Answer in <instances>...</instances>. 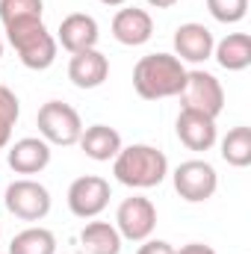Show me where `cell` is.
<instances>
[{
  "label": "cell",
  "mask_w": 251,
  "mask_h": 254,
  "mask_svg": "<svg viewBox=\"0 0 251 254\" xmlns=\"http://www.w3.org/2000/svg\"><path fill=\"white\" fill-rule=\"evenodd\" d=\"M187 86V68L175 54H148L133 68V89L142 101L178 98Z\"/></svg>",
  "instance_id": "obj_1"
},
{
  "label": "cell",
  "mask_w": 251,
  "mask_h": 254,
  "mask_svg": "<svg viewBox=\"0 0 251 254\" xmlns=\"http://www.w3.org/2000/svg\"><path fill=\"white\" fill-rule=\"evenodd\" d=\"M113 175L130 190H154L169 178V157L154 145H127L113 160Z\"/></svg>",
  "instance_id": "obj_2"
},
{
  "label": "cell",
  "mask_w": 251,
  "mask_h": 254,
  "mask_svg": "<svg viewBox=\"0 0 251 254\" xmlns=\"http://www.w3.org/2000/svg\"><path fill=\"white\" fill-rule=\"evenodd\" d=\"M3 30H6V39L15 48V54H18V60H21L24 68H30V71H48L51 65L57 63V39L48 33V27H45L42 18L21 21V24L3 27Z\"/></svg>",
  "instance_id": "obj_3"
},
{
  "label": "cell",
  "mask_w": 251,
  "mask_h": 254,
  "mask_svg": "<svg viewBox=\"0 0 251 254\" xmlns=\"http://www.w3.org/2000/svg\"><path fill=\"white\" fill-rule=\"evenodd\" d=\"M36 127H39V136L48 142V145H77L80 142V133H83V119L80 113L63 104V101H48L42 104L39 116H36Z\"/></svg>",
  "instance_id": "obj_4"
},
{
  "label": "cell",
  "mask_w": 251,
  "mask_h": 254,
  "mask_svg": "<svg viewBox=\"0 0 251 254\" xmlns=\"http://www.w3.org/2000/svg\"><path fill=\"white\" fill-rule=\"evenodd\" d=\"M3 204L21 222H42L51 213L54 201H51V192H48L45 184H39L33 178H18V181H12L6 187Z\"/></svg>",
  "instance_id": "obj_5"
},
{
  "label": "cell",
  "mask_w": 251,
  "mask_h": 254,
  "mask_svg": "<svg viewBox=\"0 0 251 254\" xmlns=\"http://www.w3.org/2000/svg\"><path fill=\"white\" fill-rule=\"evenodd\" d=\"M178 98H181V110H195V113H204L210 119H219L222 110H225L222 83L216 80V74L201 71V68L187 71V86Z\"/></svg>",
  "instance_id": "obj_6"
},
{
  "label": "cell",
  "mask_w": 251,
  "mask_h": 254,
  "mask_svg": "<svg viewBox=\"0 0 251 254\" xmlns=\"http://www.w3.org/2000/svg\"><path fill=\"white\" fill-rule=\"evenodd\" d=\"M172 181H175V192L184 201H189V204H204L219 190V175H216V169L207 160H187V163H181L175 169Z\"/></svg>",
  "instance_id": "obj_7"
},
{
  "label": "cell",
  "mask_w": 251,
  "mask_h": 254,
  "mask_svg": "<svg viewBox=\"0 0 251 254\" xmlns=\"http://www.w3.org/2000/svg\"><path fill=\"white\" fill-rule=\"evenodd\" d=\"M157 228V207L145 195H130L116 210V231L127 243H142Z\"/></svg>",
  "instance_id": "obj_8"
},
{
  "label": "cell",
  "mask_w": 251,
  "mask_h": 254,
  "mask_svg": "<svg viewBox=\"0 0 251 254\" xmlns=\"http://www.w3.org/2000/svg\"><path fill=\"white\" fill-rule=\"evenodd\" d=\"M113 198L110 181L101 175H83L68 187V210L77 219H98Z\"/></svg>",
  "instance_id": "obj_9"
},
{
  "label": "cell",
  "mask_w": 251,
  "mask_h": 254,
  "mask_svg": "<svg viewBox=\"0 0 251 254\" xmlns=\"http://www.w3.org/2000/svg\"><path fill=\"white\" fill-rule=\"evenodd\" d=\"M154 36V18L148 9L139 6H125L113 15V39L125 48H139L151 42Z\"/></svg>",
  "instance_id": "obj_10"
},
{
  "label": "cell",
  "mask_w": 251,
  "mask_h": 254,
  "mask_svg": "<svg viewBox=\"0 0 251 254\" xmlns=\"http://www.w3.org/2000/svg\"><path fill=\"white\" fill-rule=\"evenodd\" d=\"M98 39H101V27L86 12H71V15H65L60 21L57 45H63L68 54H80V51L98 48Z\"/></svg>",
  "instance_id": "obj_11"
},
{
  "label": "cell",
  "mask_w": 251,
  "mask_h": 254,
  "mask_svg": "<svg viewBox=\"0 0 251 254\" xmlns=\"http://www.w3.org/2000/svg\"><path fill=\"white\" fill-rule=\"evenodd\" d=\"M6 163L15 175H39L51 166V145L42 136H24L15 145H9Z\"/></svg>",
  "instance_id": "obj_12"
},
{
  "label": "cell",
  "mask_w": 251,
  "mask_h": 254,
  "mask_svg": "<svg viewBox=\"0 0 251 254\" xmlns=\"http://www.w3.org/2000/svg\"><path fill=\"white\" fill-rule=\"evenodd\" d=\"M213 48H216V39L213 33L198 24V21H189V24H181L175 30V57L181 63H207L213 57Z\"/></svg>",
  "instance_id": "obj_13"
},
{
  "label": "cell",
  "mask_w": 251,
  "mask_h": 254,
  "mask_svg": "<svg viewBox=\"0 0 251 254\" xmlns=\"http://www.w3.org/2000/svg\"><path fill=\"white\" fill-rule=\"evenodd\" d=\"M107 77H110V60L98 48L71 54V60H68V80L77 89H98V86L107 83Z\"/></svg>",
  "instance_id": "obj_14"
},
{
  "label": "cell",
  "mask_w": 251,
  "mask_h": 254,
  "mask_svg": "<svg viewBox=\"0 0 251 254\" xmlns=\"http://www.w3.org/2000/svg\"><path fill=\"white\" fill-rule=\"evenodd\" d=\"M175 130H178V139L189 151H210L216 145V139H219L216 119H210L204 113H195V110H181V116L175 122Z\"/></svg>",
  "instance_id": "obj_15"
},
{
  "label": "cell",
  "mask_w": 251,
  "mask_h": 254,
  "mask_svg": "<svg viewBox=\"0 0 251 254\" xmlns=\"http://www.w3.org/2000/svg\"><path fill=\"white\" fill-rule=\"evenodd\" d=\"M77 145H80L83 154H86L89 160H95V163H110V160H116V154L125 148V145H122V133L110 125L83 127Z\"/></svg>",
  "instance_id": "obj_16"
},
{
  "label": "cell",
  "mask_w": 251,
  "mask_h": 254,
  "mask_svg": "<svg viewBox=\"0 0 251 254\" xmlns=\"http://www.w3.org/2000/svg\"><path fill=\"white\" fill-rule=\"evenodd\" d=\"M213 60L225 71H246L251 65V36L249 33H228L213 48Z\"/></svg>",
  "instance_id": "obj_17"
},
{
  "label": "cell",
  "mask_w": 251,
  "mask_h": 254,
  "mask_svg": "<svg viewBox=\"0 0 251 254\" xmlns=\"http://www.w3.org/2000/svg\"><path fill=\"white\" fill-rule=\"evenodd\" d=\"M122 234L110 222H89L80 231V252L86 254H122Z\"/></svg>",
  "instance_id": "obj_18"
},
{
  "label": "cell",
  "mask_w": 251,
  "mask_h": 254,
  "mask_svg": "<svg viewBox=\"0 0 251 254\" xmlns=\"http://www.w3.org/2000/svg\"><path fill=\"white\" fill-rule=\"evenodd\" d=\"M9 254H57V237L48 228H24L12 237Z\"/></svg>",
  "instance_id": "obj_19"
},
{
  "label": "cell",
  "mask_w": 251,
  "mask_h": 254,
  "mask_svg": "<svg viewBox=\"0 0 251 254\" xmlns=\"http://www.w3.org/2000/svg\"><path fill=\"white\" fill-rule=\"evenodd\" d=\"M222 160L234 169L251 166V127L240 125L228 130V136L222 139Z\"/></svg>",
  "instance_id": "obj_20"
},
{
  "label": "cell",
  "mask_w": 251,
  "mask_h": 254,
  "mask_svg": "<svg viewBox=\"0 0 251 254\" xmlns=\"http://www.w3.org/2000/svg\"><path fill=\"white\" fill-rule=\"evenodd\" d=\"M42 15H45V0H0L3 27L21 24V21H36Z\"/></svg>",
  "instance_id": "obj_21"
},
{
  "label": "cell",
  "mask_w": 251,
  "mask_h": 254,
  "mask_svg": "<svg viewBox=\"0 0 251 254\" xmlns=\"http://www.w3.org/2000/svg\"><path fill=\"white\" fill-rule=\"evenodd\" d=\"M21 116V101L12 89L0 86V151L12 142V127Z\"/></svg>",
  "instance_id": "obj_22"
},
{
  "label": "cell",
  "mask_w": 251,
  "mask_h": 254,
  "mask_svg": "<svg viewBox=\"0 0 251 254\" xmlns=\"http://www.w3.org/2000/svg\"><path fill=\"white\" fill-rule=\"evenodd\" d=\"M207 9L219 24H240L249 15V0H207Z\"/></svg>",
  "instance_id": "obj_23"
},
{
  "label": "cell",
  "mask_w": 251,
  "mask_h": 254,
  "mask_svg": "<svg viewBox=\"0 0 251 254\" xmlns=\"http://www.w3.org/2000/svg\"><path fill=\"white\" fill-rule=\"evenodd\" d=\"M136 254H175V246L166 240H142V246L136 249Z\"/></svg>",
  "instance_id": "obj_24"
},
{
  "label": "cell",
  "mask_w": 251,
  "mask_h": 254,
  "mask_svg": "<svg viewBox=\"0 0 251 254\" xmlns=\"http://www.w3.org/2000/svg\"><path fill=\"white\" fill-rule=\"evenodd\" d=\"M175 254H216L210 246H204V243H189V246H181V249H175Z\"/></svg>",
  "instance_id": "obj_25"
},
{
  "label": "cell",
  "mask_w": 251,
  "mask_h": 254,
  "mask_svg": "<svg viewBox=\"0 0 251 254\" xmlns=\"http://www.w3.org/2000/svg\"><path fill=\"white\" fill-rule=\"evenodd\" d=\"M148 6H154V9H169V6H175L178 0H145Z\"/></svg>",
  "instance_id": "obj_26"
},
{
  "label": "cell",
  "mask_w": 251,
  "mask_h": 254,
  "mask_svg": "<svg viewBox=\"0 0 251 254\" xmlns=\"http://www.w3.org/2000/svg\"><path fill=\"white\" fill-rule=\"evenodd\" d=\"M101 3H104V6H125L127 0H101Z\"/></svg>",
  "instance_id": "obj_27"
},
{
  "label": "cell",
  "mask_w": 251,
  "mask_h": 254,
  "mask_svg": "<svg viewBox=\"0 0 251 254\" xmlns=\"http://www.w3.org/2000/svg\"><path fill=\"white\" fill-rule=\"evenodd\" d=\"M68 254H86V252H68Z\"/></svg>",
  "instance_id": "obj_28"
},
{
  "label": "cell",
  "mask_w": 251,
  "mask_h": 254,
  "mask_svg": "<svg viewBox=\"0 0 251 254\" xmlns=\"http://www.w3.org/2000/svg\"><path fill=\"white\" fill-rule=\"evenodd\" d=\"M0 57H3V42H0Z\"/></svg>",
  "instance_id": "obj_29"
},
{
  "label": "cell",
  "mask_w": 251,
  "mask_h": 254,
  "mask_svg": "<svg viewBox=\"0 0 251 254\" xmlns=\"http://www.w3.org/2000/svg\"><path fill=\"white\" fill-rule=\"evenodd\" d=\"M0 237H3V234H0Z\"/></svg>",
  "instance_id": "obj_30"
},
{
  "label": "cell",
  "mask_w": 251,
  "mask_h": 254,
  "mask_svg": "<svg viewBox=\"0 0 251 254\" xmlns=\"http://www.w3.org/2000/svg\"><path fill=\"white\" fill-rule=\"evenodd\" d=\"M0 86H3V83H0Z\"/></svg>",
  "instance_id": "obj_31"
}]
</instances>
